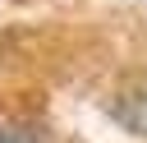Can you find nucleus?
<instances>
[{"label":"nucleus","mask_w":147,"mask_h":143,"mask_svg":"<svg viewBox=\"0 0 147 143\" xmlns=\"http://www.w3.org/2000/svg\"><path fill=\"white\" fill-rule=\"evenodd\" d=\"M0 143H46L37 129H28V125H9L5 134H0Z\"/></svg>","instance_id":"nucleus-1"}]
</instances>
